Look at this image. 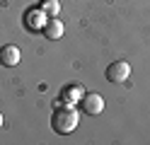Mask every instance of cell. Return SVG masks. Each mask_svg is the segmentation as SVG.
<instances>
[{"label":"cell","instance_id":"obj_6","mask_svg":"<svg viewBox=\"0 0 150 145\" xmlns=\"http://www.w3.org/2000/svg\"><path fill=\"white\" fill-rule=\"evenodd\" d=\"M44 24H46L44 10H41V12H29V15H27V27H29V29H44Z\"/></svg>","mask_w":150,"mask_h":145},{"label":"cell","instance_id":"obj_3","mask_svg":"<svg viewBox=\"0 0 150 145\" xmlns=\"http://www.w3.org/2000/svg\"><path fill=\"white\" fill-rule=\"evenodd\" d=\"M80 104H82V109H85V114H90V116L102 114V109H104V99H102V94H95V92L82 94Z\"/></svg>","mask_w":150,"mask_h":145},{"label":"cell","instance_id":"obj_4","mask_svg":"<svg viewBox=\"0 0 150 145\" xmlns=\"http://www.w3.org/2000/svg\"><path fill=\"white\" fill-rule=\"evenodd\" d=\"M20 58H22L20 48L12 46V44H5L3 48H0V65H5V68H15L17 63H20Z\"/></svg>","mask_w":150,"mask_h":145},{"label":"cell","instance_id":"obj_2","mask_svg":"<svg viewBox=\"0 0 150 145\" xmlns=\"http://www.w3.org/2000/svg\"><path fill=\"white\" fill-rule=\"evenodd\" d=\"M131 77V65L126 61H114L107 68V80L109 82H126Z\"/></svg>","mask_w":150,"mask_h":145},{"label":"cell","instance_id":"obj_7","mask_svg":"<svg viewBox=\"0 0 150 145\" xmlns=\"http://www.w3.org/2000/svg\"><path fill=\"white\" fill-rule=\"evenodd\" d=\"M41 10H44V15H49V17H58L61 5H58V0H44Z\"/></svg>","mask_w":150,"mask_h":145},{"label":"cell","instance_id":"obj_1","mask_svg":"<svg viewBox=\"0 0 150 145\" xmlns=\"http://www.w3.org/2000/svg\"><path fill=\"white\" fill-rule=\"evenodd\" d=\"M78 123H80V116L78 111L73 109V106H61V109H56L53 111V119H51V128L56 133H73L75 128H78Z\"/></svg>","mask_w":150,"mask_h":145},{"label":"cell","instance_id":"obj_5","mask_svg":"<svg viewBox=\"0 0 150 145\" xmlns=\"http://www.w3.org/2000/svg\"><path fill=\"white\" fill-rule=\"evenodd\" d=\"M63 22L58 17H51V19H46V24H44V36L49 39V41H56V39H61L63 36Z\"/></svg>","mask_w":150,"mask_h":145},{"label":"cell","instance_id":"obj_8","mask_svg":"<svg viewBox=\"0 0 150 145\" xmlns=\"http://www.w3.org/2000/svg\"><path fill=\"white\" fill-rule=\"evenodd\" d=\"M0 126H3V116H0Z\"/></svg>","mask_w":150,"mask_h":145}]
</instances>
